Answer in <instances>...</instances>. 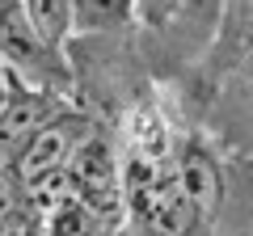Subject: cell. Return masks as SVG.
Masks as SVG:
<instances>
[{"instance_id": "6da1fadb", "label": "cell", "mask_w": 253, "mask_h": 236, "mask_svg": "<svg viewBox=\"0 0 253 236\" xmlns=\"http://www.w3.org/2000/svg\"><path fill=\"white\" fill-rule=\"evenodd\" d=\"M68 173H72V182H76L81 202L97 215L101 228H114L131 215L126 211V186H123V160H118V152L110 148V139L101 131H93L72 152Z\"/></svg>"}, {"instance_id": "7a4b0ae2", "label": "cell", "mask_w": 253, "mask_h": 236, "mask_svg": "<svg viewBox=\"0 0 253 236\" xmlns=\"http://www.w3.org/2000/svg\"><path fill=\"white\" fill-rule=\"evenodd\" d=\"M93 131H97V127H93V118L72 114V110L59 106L42 127L26 139V148H21L17 160H13L17 173H21V182H30V177H38V173H51V169H68L72 152L93 135Z\"/></svg>"}, {"instance_id": "3957f363", "label": "cell", "mask_w": 253, "mask_h": 236, "mask_svg": "<svg viewBox=\"0 0 253 236\" xmlns=\"http://www.w3.org/2000/svg\"><path fill=\"white\" fill-rule=\"evenodd\" d=\"M63 101L55 97L51 89H34V84H13L9 101L0 106V156H9V160H17V152L26 148V139L34 135L38 127H42L46 118L59 110Z\"/></svg>"}, {"instance_id": "277c9868", "label": "cell", "mask_w": 253, "mask_h": 236, "mask_svg": "<svg viewBox=\"0 0 253 236\" xmlns=\"http://www.w3.org/2000/svg\"><path fill=\"white\" fill-rule=\"evenodd\" d=\"M173 173H177V186L181 194H186L190 202H194V211H199V219H211L219 207V169L215 160H211L207 152H203L199 144H190L186 152L173 160Z\"/></svg>"}, {"instance_id": "5b68a950", "label": "cell", "mask_w": 253, "mask_h": 236, "mask_svg": "<svg viewBox=\"0 0 253 236\" xmlns=\"http://www.w3.org/2000/svg\"><path fill=\"white\" fill-rule=\"evenodd\" d=\"M135 0H72V30H126L135 21Z\"/></svg>"}, {"instance_id": "8992f818", "label": "cell", "mask_w": 253, "mask_h": 236, "mask_svg": "<svg viewBox=\"0 0 253 236\" xmlns=\"http://www.w3.org/2000/svg\"><path fill=\"white\" fill-rule=\"evenodd\" d=\"M21 4H26L30 26L38 30V38H42L46 46L59 51L63 38L76 34V30H72V0H21Z\"/></svg>"}, {"instance_id": "52a82bcc", "label": "cell", "mask_w": 253, "mask_h": 236, "mask_svg": "<svg viewBox=\"0 0 253 236\" xmlns=\"http://www.w3.org/2000/svg\"><path fill=\"white\" fill-rule=\"evenodd\" d=\"M131 156H144V160L169 164V131H165V118L156 110H135L131 118Z\"/></svg>"}, {"instance_id": "ba28073f", "label": "cell", "mask_w": 253, "mask_h": 236, "mask_svg": "<svg viewBox=\"0 0 253 236\" xmlns=\"http://www.w3.org/2000/svg\"><path fill=\"white\" fill-rule=\"evenodd\" d=\"M13 84H17V76H13V68L0 59V106L9 101V93H13Z\"/></svg>"}, {"instance_id": "9c48e42d", "label": "cell", "mask_w": 253, "mask_h": 236, "mask_svg": "<svg viewBox=\"0 0 253 236\" xmlns=\"http://www.w3.org/2000/svg\"><path fill=\"white\" fill-rule=\"evenodd\" d=\"M156 4H161V0H135V9L144 13V9H156Z\"/></svg>"}, {"instance_id": "30bf717a", "label": "cell", "mask_w": 253, "mask_h": 236, "mask_svg": "<svg viewBox=\"0 0 253 236\" xmlns=\"http://www.w3.org/2000/svg\"><path fill=\"white\" fill-rule=\"evenodd\" d=\"M97 236H106V232H97Z\"/></svg>"}]
</instances>
